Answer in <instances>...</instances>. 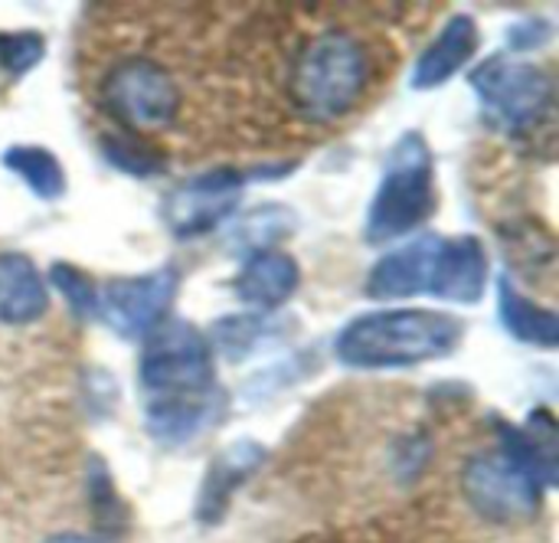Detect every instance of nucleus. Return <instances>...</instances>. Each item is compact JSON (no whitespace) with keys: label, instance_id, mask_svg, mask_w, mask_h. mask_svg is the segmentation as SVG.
<instances>
[{"label":"nucleus","instance_id":"1","mask_svg":"<svg viewBox=\"0 0 559 543\" xmlns=\"http://www.w3.org/2000/svg\"><path fill=\"white\" fill-rule=\"evenodd\" d=\"M465 324L436 308H383L367 311L341 328L334 354L354 370H396L442 361L459 351Z\"/></svg>","mask_w":559,"mask_h":543},{"label":"nucleus","instance_id":"2","mask_svg":"<svg viewBox=\"0 0 559 543\" xmlns=\"http://www.w3.org/2000/svg\"><path fill=\"white\" fill-rule=\"evenodd\" d=\"M436 213V161L423 131H406L386 154L380 187L367 210L364 239L383 246L416 233Z\"/></svg>","mask_w":559,"mask_h":543},{"label":"nucleus","instance_id":"3","mask_svg":"<svg viewBox=\"0 0 559 543\" xmlns=\"http://www.w3.org/2000/svg\"><path fill=\"white\" fill-rule=\"evenodd\" d=\"M367 82L370 56L364 43L347 29H324L301 49L292 72V95L308 118L334 121L360 102Z\"/></svg>","mask_w":559,"mask_h":543},{"label":"nucleus","instance_id":"4","mask_svg":"<svg viewBox=\"0 0 559 543\" xmlns=\"http://www.w3.org/2000/svg\"><path fill=\"white\" fill-rule=\"evenodd\" d=\"M138 380L147 400H174L216 390V364L206 334L187 321H164L144 338Z\"/></svg>","mask_w":559,"mask_h":543},{"label":"nucleus","instance_id":"5","mask_svg":"<svg viewBox=\"0 0 559 543\" xmlns=\"http://www.w3.org/2000/svg\"><path fill=\"white\" fill-rule=\"evenodd\" d=\"M472 88L508 131L537 128L554 105V79L540 66H531L508 52L488 56L472 72Z\"/></svg>","mask_w":559,"mask_h":543},{"label":"nucleus","instance_id":"6","mask_svg":"<svg viewBox=\"0 0 559 543\" xmlns=\"http://www.w3.org/2000/svg\"><path fill=\"white\" fill-rule=\"evenodd\" d=\"M462 492L468 505L495 524H521L540 511V485L501 449L478 452L465 462Z\"/></svg>","mask_w":559,"mask_h":543},{"label":"nucleus","instance_id":"7","mask_svg":"<svg viewBox=\"0 0 559 543\" xmlns=\"http://www.w3.org/2000/svg\"><path fill=\"white\" fill-rule=\"evenodd\" d=\"M102 98L111 108V115H118L121 121L141 131L164 128L180 111V88L170 79V72L141 56L118 62L105 75Z\"/></svg>","mask_w":559,"mask_h":543},{"label":"nucleus","instance_id":"8","mask_svg":"<svg viewBox=\"0 0 559 543\" xmlns=\"http://www.w3.org/2000/svg\"><path fill=\"white\" fill-rule=\"evenodd\" d=\"M177 285L180 272L174 265H160L144 275L111 279L98 288L95 318L128 341L147 338L167 321V308L177 298Z\"/></svg>","mask_w":559,"mask_h":543},{"label":"nucleus","instance_id":"9","mask_svg":"<svg viewBox=\"0 0 559 543\" xmlns=\"http://www.w3.org/2000/svg\"><path fill=\"white\" fill-rule=\"evenodd\" d=\"M242 190H246V174L229 170V167L203 170L197 177L180 180L164 197L160 220H164L167 233L177 239L206 236L236 213Z\"/></svg>","mask_w":559,"mask_h":543},{"label":"nucleus","instance_id":"10","mask_svg":"<svg viewBox=\"0 0 559 543\" xmlns=\"http://www.w3.org/2000/svg\"><path fill=\"white\" fill-rule=\"evenodd\" d=\"M442 236H419L383 259L373 262L367 275V295L373 302H403L416 295H432L436 262H439Z\"/></svg>","mask_w":559,"mask_h":543},{"label":"nucleus","instance_id":"11","mask_svg":"<svg viewBox=\"0 0 559 543\" xmlns=\"http://www.w3.org/2000/svg\"><path fill=\"white\" fill-rule=\"evenodd\" d=\"M498 433V449L521 465L544 492H550L559 482V429L554 413L547 406H537L524 426L491 420Z\"/></svg>","mask_w":559,"mask_h":543},{"label":"nucleus","instance_id":"12","mask_svg":"<svg viewBox=\"0 0 559 543\" xmlns=\"http://www.w3.org/2000/svg\"><path fill=\"white\" fill-rule=\"evenodd\" d=\"M265 459H269V449L255 439H239V442H229L223 452H216L200 488L197 518L203 524H219L226 518L233 495L262 469Z\"/></svg>","mask_w":559,"mask_h":543},{"label":"nucleus","instance_id":"13","mask_svg":"<svg viewBox=\"0 0 559 543\" xmlns=\"http://www.w3.org/2000/svg\"><path fill=\"white\" fill-rule=\"evenodd\" d=\"M481 43V29L475 23L472 13H455L445 20V26L436 33V39L419 52L416 66H413V88L429 92L445 85L459 69H465Z\"/></svg>","mask_w":559,"mask_h":543},{"label":"nucleus","instance_id":"14","mask_svg":"<svg viewBox=\"0 0 559 543\" xmlns=\"http://www.w3.org/2000/svg\"><path fill=\"white\" fill-rule=\"evenodd\" d=\"M488 288V252L478 236H442L432 298L452 305H478Z\"/></svg>","mask_w":559,"mask_h":543},{"label":"nucleus","instance_id":"15","mask_svg":"<svg viewBox=\"0 0 559 543\" xmlns=\"http://www.w3.org/2000/svg\"><path fill=\"white\" fill-rule=\"evenodd\" d=\"M298 285H301L298 262L282 249H262L246 259L242 272L236 275L233 292L249 308L275 311L298 292Z\"/></svg>","mask_w":559,"mask_h":543},{"label":"nucleus","instance_id":"16","mask_svg":"<svg viewBox=\"0 0 559 543\" xmlns=\"http://www.w3.org/2000/svg\"><path fill=\"white\" fill-rule=\"evenodd\" d=\"M49 308V285L26 252H0V324L26 328Z\"/></svg>","mask_w":559,"mask_h":543},{"label":"nucleus","instance_id":"17","mask_svg":"<svg viewBox=\"0 0 559 543\" xmlns=\"http://www.w3.org/2000/svg\"><path fill=\"white\" fill-rule=\"evenodd\" d=\"M223 413V393L219 387L197 397H174V400H147L144 423L147 433L164 446H183L197 439L206 426L216 423Z\"/></svg>","mask_w":559,"mask_h":543},{"label":"nucleus","instance_id":"18","mask_svg":"<svg viewBox=\"0 0 559 543\" xmlns=\"http://www.w3.org/2000/svg\"><path fill=\"white\" fill-rule=\"evenodd\" d=\"M498 318H501L504 331L524 344L547 347V351H554L559 344L557 311L531 302L508 275L498 279Z\"/></svg>","mask_w":559,"mask_h":543},{"label":"nucleus","instance_id":"19","mask_svg":"<svg viewBox=\"0 0 559 543\" xmlns=\"http://www.w3.org/2000/svg\"><path fill=\"white\" fill-rule=\"evenodd\" d=\"M0 164L43 203H56L66 193V167L43 144H10L0 154Z\"/></svg>","mask_w":559,"mask_h":543},{"label":"nucleus","instance_id":"20","mask_svg":"<svg viewBox=\"0 0 559 543\" xmlns=\"http://www.w3.org/2000/svg\"><path fill=\"white\" fill-rule=\"evenodd\" d=\"M295 226H298V216L288 206H259L233 229V246L249 249V252L275 249V243L292 236Z\"/></svg>","mask_w":559,"mask_h":543},{"label":"nucleus","instance_id":"21","mask_svg":"<svg viewBox=\"0 0 559 543\" xmlns=\"http://www.w3.org/2000/svg\"><path fill=\"white\" fill-rule=\"evenodd\" d=\"M98 144H102V157L128 177H157L167 167V157L157 154L151 144L138 141L134 134L108 131L98 138Z\"/></svg>","mask_w":559,"mask_h":543},{"label":"nucleus","instance_id":"22","mask_svg":"<svg viewBox=\"0 0 559 543\" xmlns=\"http://www.w3.org/2000/svg\"><path fill=\"white\" fill-rule=\"evenodd\" d=\"M213 354L219 351L226 361H242L246 354H252L262 341H269V324L259 315H233L216 321L213 338H206Z\"/></svg>","mask_w":559,"mask_h":543},{"label":"nucleus","instance_id":"23","mask_svg":"<svg viewBox=\"0 0 559 543\" xmlns=\"http://www.w3.org/2000/svg\"><path fill=\"white\" fill-rule=\"evenodd\" d=\"M46 56V39L33 29H13V33H0V69L10 79L26 75L29 69H36Z\"/></svg>","mask_w":559,"mask_h":543},{"label":"nucleus","instance_id":"24","mask_svg":"<svg viewBox=\"0 0 559 543\" xmlns=\"http://www.w3.org/2000/svg\"><path fill=\"white\" fill-rule=\"evenodd\" d=\"M49 282L56 285V292L66 298V305L72 308V315L79 318H95V302H98V285L75 265L69 262H56L49 269Z\"/></svg>","mask_w":559,"mask_h":543},{"label":"nucleus","instance_id":"25","mask_svg":"<svg viewBox=\"0 0 559 543\" xmlns=\"http://www.w3.org/2000/svg\"><path fill=\"white\" fill-rule=\"evenodd\" d=\"M554 26L544 16H521L511 29H508V49L511 52H531L540 49L550 39Z\"/></svg>","mask_w":559,"mask_h":543},{"label":"nucleus","instance_id":"26","mask_svg":"<svg viewBox=\"0 0 559 543\" xmlns=\"http://www.w3.org/2000/svg\"><path fill=\"white\" fill-rule=\"evenodd\" d=\"M43 543H105L102 538H92V534H79V531H66V534H52Z\"/></svg>","mask_w":559,"mask_h":543}]
</instances>
